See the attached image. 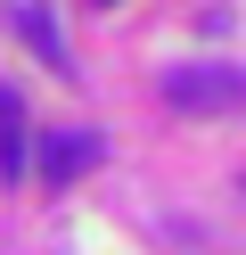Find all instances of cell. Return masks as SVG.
<instances>
[{"mask_svg": "<svg viewBox=\"0 0 246 255\" xmlns=\"http://www.w3.org/2000/svg\"><path fill=\"white\" fill-rule=\"evenodd\" d=\"M156 99L172 116H238L246 107V74L238 66H172L156 83Z\"/></svg>", "mask_w": 246, "mask_h": 255, "instance_id": "6da1fadb", "label": "cell"}, {"mask_svg": "<svg viewBox=\"0 0 246 255\" xmlns=\"http://www.w3.org/2000/svg\"><path fill=\"white\" fill-rule=\"evenodd\" d=\"M98 156H107V140H98V132H41V148L25 156V173H33L41 189H66V181H82Z\"/></svg>", "mask_w": 246, "mask_h": 255, "instance_id": "7a4b0ae2", "label": "cell"}, {"mask_svg": "<svg viewBox=\"0 0 246 255\" xmlns=\"http://www.w3.org/2000/svg\"><path fill=\"white\" fill-rule=\"evenodd\" d=\"M8 17H16V33L33 41V58H41V66L74 74V58H66V41H58V17H49V0H8Z\"/></svg>", "mask_w": 246, "mask_h": 255, "instance_id": "3957f363", "label": "cell"}, {"mask_svg": "<svg viewBox=\"0 0 246 255\" xmlns=\"http://www.w3.org/2000/svg\"><path fill=\"white\" fill-rule=\"evenodd\" d=\"M0 181H25V99L0 83Z\"/></svg>", "mask_w": 246, "mask_h": 255, "instance_id": "277c9868", "label": "cell"}, {"mask_svg": "<svg viewBox=\"0 0 246 255\" xmlns=\"http://www.w3.org/2000/svg\"><path fill=\"white\" fill-rule=\"evenodd\" d=\"M90 8H115V0H90Z\"/></svg>", "mask_w": 246, "mask_h": 255, "instance_id": "5b68a950", "label": "cell"}]
</instances>
